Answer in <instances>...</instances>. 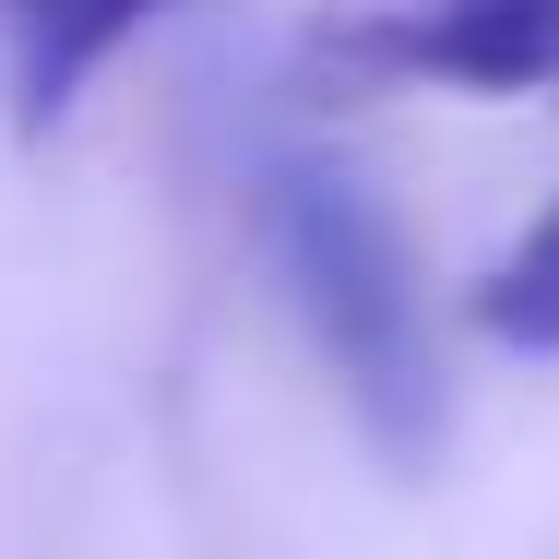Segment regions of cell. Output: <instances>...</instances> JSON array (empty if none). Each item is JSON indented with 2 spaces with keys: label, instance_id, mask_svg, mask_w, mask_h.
I'll use <instances>...</instances> for the list:
<instances>
[{
  "label": "cell",
  "instance_id": "cell-1",
  "mask_svg": "<svg viewBox=\"0 0 559 559\" xmlns=\"http://www.w3.org/2000/svg\"><path fill=\"white\" fill-rule=\"evenodd\" d=\"M274 250H286V286H298L322 357L345 369L357 417L393 452H417L429 441V345H417V286H405L393 226L334 179H286L274 191Z\"/></svg>",
  "mask_w": 559,
  "mask_h": 559
},
{
  "label": "cell",
  "instance_id": "cell-2",
  "mask_svg": "<svg viewBox=\"0 0 559 559\" xmlns=\"http://www.w3.org/2000/svg\"><path fill=\"white\" fill-rule=\"evenodd\" d=\"M310 96H548L559 84V0H322Z\"/></svg>",
  "mask_w": 559,
  "mask_h": 559
},
{
  "label": "cell",
  "instance_id": "cell-3",
  "mask_svg": "<svg viewBox=\"0 0 559 559\" xmlns=\"http://www.w3.org/2000/svg\"><path fill=\"white\" fill-rule=\"evenodd\" d=\"M167 0H0V48H12V108L60 119L72 84L108 60L131 24H155Z\"/></svg>",
  "mask_w": 559,
  "mask_h": 559
},
{
  "label": "cell",
  "instance_id": "cell-4",
  "mask_svg": "<svg viewBox=\"0 0 559 559\" xmlns=\"http://www.w3.org/2000/svg\"><path fill=\"white\" fill-rule=\"evenodd\" d=\"M476 322L500 345H524V357H559V203L500 262H488V286H476Z\"/></svg>",
  "mask_w": 559,
  "mask_h": 559
}]
</instances>
